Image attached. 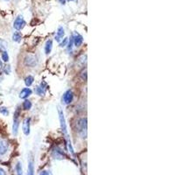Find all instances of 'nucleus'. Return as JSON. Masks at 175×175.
<instances>
[{
  "label": "nucleus",
  "mask_w": 175,
  "mask_h": 175,
  "mask_svg": "<svg viewBox=\"0 0 175 175\" xmlns=\"http://www.w3.org/2000/svg\"><path fill=\"white\" fill-rule=\"evenodd\" d=\"M34 163L33 161H31L29 163V166H28V173H27V175H34Z\"/></svg>",
  "instance_id": "obj_18"
},
{
  "label": "nucleus",
  "mask_w": 175,
  "mask_h": 175,
  "mask_svg": "<svg viewBox=\"0 0 175 175\" xmlns=\"http://www.w3.org/2000/svg\"><path fill=\"white\" fill-rule=\"evenodd\" d=\"M0 175H6V173L4 169L0 168Z\"/></svg>",
  "instance_id": "obj_24"
},
{
  "label": "nucleus",
  "mask_w": 175,
  "mask_h": 175,
  "mask_svg": "<svg viewBox=\"0 0 175 175\" xmlns=\"http://www.w3.org/2000/svg\"><path fill=\"white\" fill-rule=\"evenodd\" d=\"M35 92H36L39 96H44L45 93H46V88H45L41 83V85L40 87H37V88H36Z\"/></svg>",
  "instance_id": "obj_14"
},
{
  "label": "nucleus",
  "mask_w": 175,
  "mask_h": 175,
  "mask_svg": "<svg viewBox=\"0 0 175 175\" xmlns=\"http://www.w3.org/2000/svg\"><path fill=\"white\" fill-rule=\"evenodd\" d=\"M73 41H74V44L76 47H79L82 46L83 42V37L81 35V34H77L75 33L74 35H73Z\"/></svg>",
  "instance_id": "obj_6"
},
{
  "label": "nucleus",
  "mask_w": 175,
  "mask_h": 175,
  "mask_svg": "<svg viewBox=\"0 0 175 175\" xmlns=\"http://www.w3.org/2000/svg\"><path fill=\"white\" fill-rule=\"evenodd\" d=\"M76 128H77L78 133L83 138H86L87 137V118L83 117L78 119L76 123Z\"/></svg>",
  "instance_id": "obj_1"
},
{
  "label": "nucleus",
  "mask_w": 175,
  "mask_h": 175,
  "mask_svg": "<svg viewBox=\"0 0 175 175\" xmlns=\"http://www.w3.org/2000/svg\"><path fill=\"white\" fill-rule=\"evenodd\" d=\"M23 109H25V110H28L32 108V102H30L29 100H25L24 102H23Z\"/></svg>",
  "instance_id": "obj_17"
},
{
  "label": "nucleus",
  "mask_w": 175,
  "mask_h": 175,
  "mask_svg": "<svg viewBox=\"0 0 175 175\" xmlns=\"http://www.w3.org/2000/svg\"><path fill=\"white\" fill-rule=\"evenodd\" d=\"M23 131L26 136H28L30 134V118H25L23 122Z\"/></svg>",
  "instance_id": "obj_9"
},
{
  "label": "nucleus",
  "mask_w": 175,
  "mask_h": 175,
  "mask_svg": "<svg viewBox=\"0 0 175 175\" xmlns=\"http://www.w3.org/2000/svg\"><path fill=\"white\" fill-rule=\"evenodd\" d=\"M0 113L4 116H8L9 115V110L7 109V108L5 107H1L0 108Z\"/></svg>",
  "instance_id": "obj_21"
},
{
  "label": "nucleus",
  "mask_w": 175,
  "mask_h": 175,
  "mask_svg": "<svg viewBox=\"0 0 175 175\" xmlns=\"http://www.w3.org/2000/svg\"><path fill=\"white\" fill-rule=\"evenodd\" d=\"M16 171H17L18 175H22V167H21L20 162H18L16 165Z\"/></svg>",
  "instance_id": "obj_20"
},
{
  "label": "nucleus",
  "mask_w": 175,
  "mask_h": 175,
  "mask_svg": "<svg viewBox=\"0 0 175 175\" xmlns=\"http://www.w3.org/2000/svg\"><path fill=\"white\" fill-rule=\"evenodd\" d=\"M0 79H1V78H0Z\"/></svg>",
  "instance_id": "obj_28"
},
{
  "label": "nucleus",
  "mask_w": 175,
  "mask_h": 175,
  "mask_svg": "<svg viewBox=\"0 0 175 175\" xmlns=\"http://www.w3.org/2000/svg\"><path fill=\"white\" fill-rule=\"evenodd\" d=\"M59 2H60L61 5H65V4H66V0H59Z\"/></svg>",
  "instance_id": "obj_25"
},
{
  "label": "nucleus",
  "mask_w": 175,
  "mask_h": 175,
  "mask_svg": "<svg viewBox=\"0 0 175 175\" xmlns=\"http://www.w3.org/2000/svg\"><path fill=\"white\" fill-rule=\"evenodd\" d=\"M52 47H53V41L51 40H48L47 43H46V46H45V52H46V54H49L52 51Z\"/></svg>",
  "instance_id": "obj_13"
},
{
  "label": "nucleus",
  "mask_w": 175,
  "mask_h": 175,
  "mask_svg": "<svg viewBox=\"0 0 175 175\" xmlns=\"http://www.w3.org/2000/svg\"><path fill=\"white\" fill-rule=\"evenodd\" d=\"M19 116H20V109L18 108L14 112L13 116V125H12V132L14 135H17L19 126Z\"/></svg>",
  "instance_id": "obj_2"
},
{
  "label": "nucleus",
  "mask_w": 175,
  "mask_h": 175,
  "mask_svg": "<svg viewBox=\"0 0 175 175\" xmlns=\"http://www.w3.org/2000/svg\"><path fill=\"white\" fill-rule=\"evenodd\" d=\"M59 117H60V126H61V130L63 134L67 137V125H66V121H65V117L63 114V111L59 109Z\"/></svg>",
  "instance_id": "obj_3"
},
{
  "label": "nucleus",
  "mask_w": 175,
  "mask_h": 175,
  "mask_svg": "<svg viewBox=\"0 0 175 175\" xmlns=\"http://www.w3.org/2000/svg\"><path fill=\"white\" fill-rule=\"evenodd\" d=\"M32 95V90H31V89H29V88H25V89H23L21 92L19 93V97L21 98V99H25V98H27L28 96H30Z\"/></svg>",
  "instance_id": "obj_10"
},
{
  "label": "nucleus",
  "mask_w": 175,
  "mask_h": 175,
  "mask_svg": "<svg viewBox=\"0 0 175 175\" xmlns=\"http://www.w3.org/2000/svg\"><path fill=\"white\" fill-rule=\"evenodd\" d=\"M34 78L32 76V75H28L26 78L25 79V83L27 87H30L32 84L34 83Z\"/></svg>",
  "instance_id": "obj_15"
},
{
  "label": "nucleus",
  "mask_w": 175,
  "mask_h": 175,
  "mask_svg": "<svg viewBox=\"0 0 175 175\" xmlns=\"http://www.w3.org/2000/svg\"><path fill=\"white\" fill-rule=\"evenodd\" d=\"M73 98H74V95H73V92L71 90H67L64 93L63 95V98H62V101L65 104H69L72 102L73 101Z\"/></svg>",
  "instance_id": "obj_5"
},
{
  "label": "nucleus",
  "mask_w": 175,
  "mask_h": 175,
  "mask_svg": "<svg viewBox=\"0 0 175 175\" xmlns=\"http://www.w3.org/2000/svg\"><path fill=\"white\" fill-rule=\"evenodd\" d=\"M25 25V21L24 20V18L22 16H18L13 23V27L17 30V31H19L21 29L24 28V26Z\"/></svg>",
  "instance_id": "obj_4"
},
{
  "label": "nucleus",
  "mask_w": 175,
  "mask_h": 175,
  "mask_svg": "<svg viewBox=\"0 0 175 175\" xmlns=\"http://www.w3.org/2000/svg\"><path fill=\"white\" fill-rule=\"evenodd\" d=\"M22 39V35L19 32H15L13 35H12V40L15 42H19Z\"/></svg>",
  "instance_id": "obj_16"
},
{
  "label": "nucleus",
  "mask_w": 175,
  "mask_h": 175,
  "mask_svg": "<svg viewBox=\"0 0 175 175\" xmlns=\"http://www.w3.org/2000/svg\"><path fill=\"white\" fill-rule=\"evenodd\" d=\"M53 157L55 158H59V159H61L65 157V154L62 151L60 150V148L56 147L55 149H53Z\"/></svg>",
  "instance_id": "obj_12"
},
{
  "label": "nucleus",
  "mask_w": 175,
  "mask_h": 175,
  "mask_svg": "<svg viewBox=\"0 0 175 175\" xmlns=\"http://www.w3.org/2000/svg\"><path fill=\"white\" fill-rule=\"evenodd\" d=\"M2 67V61H1V60H0V67Z\"/></svg>",
  "instance_id": "obj_26"
},
{
  "label": "nucleus",
  "mask_w": 175,
  "mask_h": 175,
  "mask_svg": "<svg viewBox=\"0 0 175 175\" xmlns=\"http://www.w3.org/2000/svg\"><path fill=\"white\" fill-rule=\"evenodd\" d=\"M25 63L26 66L29 67H34L37 64V60L34 55H28L25 59Z\"/></svg>",
  "instance_id": "obj_8"
},
{
  "label": "nucleus",
  "mask_w": 175,
  "mask_h": 175,
  "mask_svg": "<svg viewBox=\"0 0 175 175\" xmlns=\"http://www.w3.org/2000/svg\"><path fill=\"white\" fill-rule=\"evenodd\" d=\"M9 148L8 142L5 139H0V155H5Z\"/></svg>",
  "instance_id": "obj_7"
},
{
  "label": "nucleus",
  "mask_w": 175,
  "mask_h": 175,
  "mask_svg": "<svg viewBox=\"0 0 175 175\" xmlns=\"http://www.w3.org/2000/svg\"><path fill=\"white\" fill-rule=\"evenodd\" d=\"M40 175H50V173H49L47 171H43V172H41V173H40Z\"/></svg>",
  "instance_id": "obj_23"
},
{
  "label": "nucleus",
  "mask_w": 175,
  "mask_h": 175,
  "mask_svg": "<svg viewBox=\"0 0 175 175\" xmlns=\"http://www.w3.org/2000/svg\"><path fill=\"white\" fill-rule=\"evenodd\" d=\"M67 43H68V40H67V38H65V39H63L62 41L60 42V47H65L67 45Z\"/></svg>",
  "instance_id": "obj_22"
},
{
  "label": "nucleus",
  "mask_w": 175,
  "mask_h": 175,
  "mask_svg": "<svg viewBox=\"0 0 175 175\" xmlns=\"http://www.w3.org/2000/svg\"><path fill=\"white\" fill-rule=\"evenodd\" d=\"M2 60H3V61H5V62H7V61H8L9 55L8 53H7V52L4 51V52L2 53Z\"/></svg>",
  "instance_id": "obj_19"
},
{
  "label": "nucleus",
  "mask_w": 175,
  "mask_h": 175,
  "mask_svg": "<svg viewBox=\"0 0 175 175\" xmlns=\"http://www.w3.org/2000/svg\"><path fill=\"white\" fill-rule=\"evenodd\" d=\"M67 1H75V0H67Z\"/></svg>",
  "instance_id": "obj_27"
},
{
  "label": "nucleus",
  "mask_w": 175,
  "mask_h": 175,
  "mask_svg": "<svg viewBox=\"0 0 175 175\" xmlns=\"http://www.w3.org/2000/svg\"><path fill=\"white\" fill-rule=\"evenodd\" d=\"M65 34V31H64V28L62 26H60L57 30V33H56V36H55V40L56 41L60 42L62 41V38Z\"/></svg>",
  "instance_id": "obj_11"
}]
</instances>
